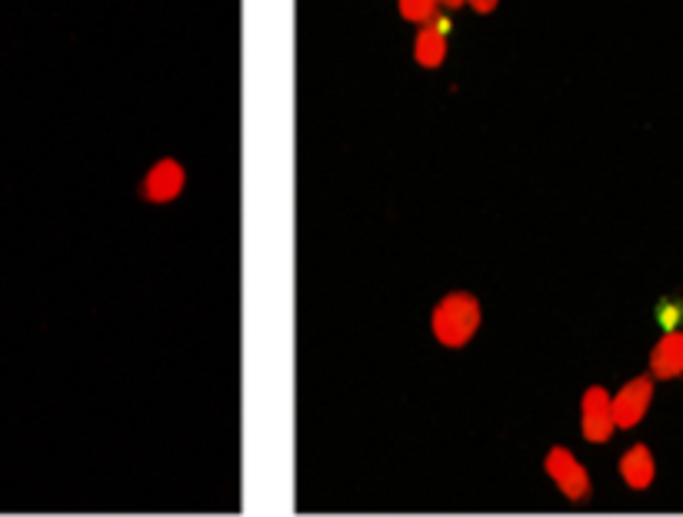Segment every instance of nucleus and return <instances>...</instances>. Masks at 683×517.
Wrapping results in <instances>:
<instances>
[{
    "label": "nucleus",
    "mask_w": 683,
    "mask_h": 517,
    "mask_svg": "<svg viewBox=\"0 0 683 517\" xmlns=\"http://www.w3.org/2000/svg\"><path fill=\"white\" fill-rule=\"evenodd\" d=\"M480 321H483V307L473 294L467 291H453L447 297L437 301L434 314H430V331L437 337L440 347H467L477 331H480Z\"/></svg>",
    "instance_id": "1"
},
{
    "label": "nucleus",
    "mask_w": 683,
    "mask_h": 517,
    "mask_svg": "<svg viewBox=\"0 0 683 517\" xmlns=\"http://www.w3.org/2000/svg\"><path fill=\"white\" fill-rule=\"evenodd\" d=\"M543 470H547V477L553 480V487L567 497V500H573V504H583L587 497H590V474H587V467L573 457V450L570 447H550L547 450V457H543Z\"/></svg>",
    "instance_id": "2"
},
{
    "label": "nucleus",
    "mask_w": 683,
    "mask_h": 517,
    "mask_svg": "<svg viewBox=\"0 0 683 517\" xmlns=\"http://www.w3.org/2000/svg\"><path fill=\"white\" fill-rule=\"evenodd\" d=\"M613 407H610V391L593 384L580 397V434L590 444H606L613 437Z\"/></svg>",
    "instance_id": "3"
},
{
    "label": "nucleus",
    "mask_w": 683,
    "mask_h": 517,
    "mask_svg": "<svg viewBox=\"0 0 683 517\" xmlns=\"http://www.w3.org/2000/svg\"><path fill=\"white\" fill-rule=\"evenodd\" d=\"M650 404H653V377L643 374V377L626 381L616 394H610V407H613V424H616V430L636 427V424L646 417Z\"/></svg>",
    "instance_id": "4"
},
{
    "label": "nucleus",
    "mask_w": 683,
    "mask_h": 517,
    "mask_svg": "<svg viewBox=\"0 0 683 517\" xmlns=\"http://www.w3.org/2000/svg\"><path fill=\"white\" fill-rule=\"evenodd\" d=\"M184 184H187L184 164L174 161V158H164V161H157V164L144 174L141 194H144V201H151V204H171L174 197H181Z\"/></svg>",
    "instance_id": "5"
},
{
    "label": "nucleus",
    "mask_w": 683,
    "mask_h": 517,
    "mask_svg": "<svg viewBox=\"0 0 683 517\" xmlns=\"http://www.w3.org/2000/svg\"><path fill=\"white\" fill-rule=\"evenodd\" d=\"M650 377L673 381L683 377V331H666L650 351Z\"/></svg>",
    "instance_id": "6"
},
{
    "label": "nucleus",
    "mask_w": 683,
    "mask_h": 517,
    "mask_svg": "<svg viewBox=\"0 0 683 517\" xmlns=\"http://www.w3.org/2000/svg\"><path fill=\"white\" fill-rule=\"evenodd\" d=\"M616 467H620V477L630 490H646L656 477V460H653V450L646 444L626 447Z\"/></svg>",
    "instance_id": "7"
},
{
    "label": "nucleus",
    "mask_w": 683,
    "mask_h": 517,
    "mask_svg": "<svg viewBox=\"0 0 683 517\" xmlns=\"http://www.w3.org/2000/svg\"><path fill=\"white\" fill-rule=\"evenodd\" d=\"M414 61L427 71L440 68L447 61V34H440L434 24H424L414 38Z\"/></svg>",
    "instance_id": "8"
},
{
    "label": "nucleus",
    "mask_w": 683,
    "mask_h": 517,
    "mask_svg": "<svg viewBox=\"0 0 683 517\" xmlns=\"http://www.w3.org/2000/svg\"><path fill=\"white\" fill-rule=\"evenodd\" d=\"M437 8H440V0H397L400 18L410 24H420V28L437 18Z\"/></svg>",
    "instance_id": "9"
},
{
    "label": "nucleus",
    "mask_w": 683,
    "mask_h": 517,
    "mask_svg": "<svg viewBox=\"0 0 683 517\" xmlns=\"http://www.w3.org/2000/svg\"><path fill=\"white\" fill-rule=\"evenodd\" d=\"M656 321L663 324V331H680L683 324V301L680 297H666L656 307Z\"/></svg>",
    "instance_id": "10"
},
{
    "label": "nucleus",
    "mask_w": 683,
    "mask_h": 517,
    "mask_svg": "<svg viewBox=\"0 0 683 517\" xmlns=\"http://www.w3.org/2000/svg\"><path fill=\"white\" fill-rule=\"evenodd\" d=\"M467 4H470L477 14H490V11H497L500 0H467Z\"/></svg>",
    "instance_id": "11"
},
{
    "label": "nucleus",
    "mask_w": 683,
    "mask_h": 517,
    "mask_svg": "<svg viewBox=\"0 0 683 517\" xmlns=\"http://www.w3.org/2000/svg\"><path fill=\"white\" fill-rule=\"evenodd\" d=\"M440 4H447V8H460V4H467V0H440Z\"/></svg>",
    "instance_id": "12"
}]
</instances>
